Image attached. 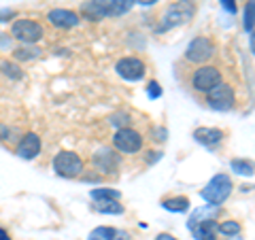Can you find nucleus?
I'll use <instances>...</instances> for the list:
<instances>
[{
  "label": "nucleus",
  "instance_id": "nucleus-1",
  "mask_svg": "<svg viewBox=\"0 0 255 240\" xmlns=\"http://www.w3.org/2000/svg\"><path fill=\"white\" fill-rule=\"evenodd\" d=\"M136 0H90L81 6V11L87 19L98 21L105 17H122L134 6Z\"/></svg>",
  "mask_w": 255,
  "mask_h": 240
},
{
  "label": "nucleus",
  "instance_id": "nucleus-2",
  "mask_svg": "<svg viewBox=\"0 0 255 240\" xmlns=\"http://www.w3.org/2000/svg\"><path fill=\"white\" fill-rule=\"evenodd\" d=\"M196 13V6L194 2H189V0H177V2H172L168 6V11L162 17V23H159V32H166L174 26H179V23H185L191 19V15Z\"/></svg>",
  "mask_w": 255,
  "mask_h": 240
},
{
  "label": "nucleus",
  "instance_id": "nucleus-3",
  "mask_svg": "<svg viewBox=\"0 0 255 240\" xmlns=\"http://www.w3.org/2000/svg\"><path fill=\"white\" fill-rule=\"evenodd\" d=\"M230 194H232V179H230L228 174H217V177H213L209 181V185L202 189V198L213 206L223 204L230 198Z\"/></svg>",
  "mask_w": 255,
  "mask_h": 240
},
{
  "label": "nucleus",
  "instance_id": "nucleus-4",
  "mask_svg": "<svg viewBox=\"0 0 255 240\" xmlns=\"http://www.w3.org/2000/svg\"><path fill=\"white\" fill-rule=\"evenodd\" d=\"M11 36L23 45H34L45 36V30L34 19H15L11 26Z\"/></svg>",
  "mask_w": 255,
  "mask_h": 240
},
{
  "label": "nucleus",
  "instance_id": "nucleus-5",
  "mask_svg": "<svg viewBox=\"0 0 255 240\" xmlns=\"http://www.w3.org/2000/svg\"><path fill=\"white\" fill-rule=\"evenodd\" d=\"M53 170L60 174V177H79L83 172V159L81 155L73 153V151H60L58 155L53 157Z\"/></svg>",
  "mask_w": 255,
  "mask_h": 240
},
{
  "label": "nucleus",
  "instance_id": "nucleus-6",
  "mask_svg": "<svg viewBox=\"0 0 255 240\" xmlns=\"http://www.w3.org/2000/svg\"><path fill=\"white\" fill-rule=\"evenodd\" d=\"M113 142L115 147L122 151V153H138V151L142 149V136L132 130V127H119V130L115 132L113 136Z\"/></svg>",
  "mask_w": 255,
  "mask_h": 240
},
{
  "label": "nucleus",
  "instance_id": "nucleus-7",
  "mask_svg": "<svg viewBox=\"0 0 255 240\" xmlns=\"http://www.w3.org/2000/svg\"><path fill=\"white\" fill-rule=\"evenodd\" d=\"M221 83V73H219V68H215V66H202V68H198L194 77H191V85H194V90L196 92H204V94H209L213 87H217Z\"/></svg>",
  "mask_w": 255,
  "mask_h": 240
},
{
  "label": "nucleus",
  "instance_id": "nucleus-8",
  "mask_svg": "<svg viewBox=\"0 0 255 240\" xmlns=\"http://www.w3.org/2000/svg\"><path fill=\"white\" fill-rule=\"evenodd\" d=\"M213 53H215V43L211 41V38H206V36H198L187 45L185 60L194 62V64H202V62L209 60Z\"/></svg>",
  "mask_w": 255,
  "mask_h": 240
},
{
  "label": "nucleus",
  "instance_id": "nucleus-9",
  "mask_svg": "<svg viewBox=\"0 0 255 240\" xmlns=\"http://www.w3.org/2000/svg\"><path fill=\"white\" fill-rule=\"evenodd\" d=\"M206 102L215 111H230L234 107V90L226 83H219L206 94Z\"/></svg>",
  "mask_w": 255,
  "mask_h": 240
},
{
  "label": "nucleus",
  "instance_id": "nucleus-10",
  "mask_svg": "<svg viewBox=\"0 0 255 240\" xmlns=\"http://www.w3.org/2000/svg\"><path fill=\"white\" fill-rule=\"evenodd\" d=\"M115 70L126 81H140L145 77V64L138 58H122L115 64Z\"/></svg>",
  "mask_w": 255,
  "mask_h": 240
},
{
  "label": "nucleus",
  "instance_id": "nucleus-11",
  "mask_svg": "<svg viewBox=\"0 0 255 240\" xmlns=\"http://www.w3.org/2000/svg\"><path fill=\"white\" fill-rule=\"evenodd\" d=\"M41 147H43V142L38 138V134L28 132V134L21 136V140H19V145L15 151H17V155L21 159H34L38 153H41Z\"/></svg>",
  "mask_w": 255,
  "mask_h": 240
},
{
  "label": "nucleus",
  "instance_id": "nucleus-12",
  "mask_svg": "<svg viewBox=\"0 0 255 240\" xmlns=\"http://www.w3.org/2000/svg\"><path fill=\"white\" fill-rule=\"evenodd\" d=\"M47 19H49L51 26L55 28H75L79 26V21H81V17L75 13V11H68V9H51L49 13H47Z\"/></svg>",
  "mask_w": 255,
  "mask_h": 240
},
{
  "label": "nucleus",
  "instance_id": "nucleus-13",
  "mask_svg": "<svg viewBox=\"0 0 255 240\" xmlns=\"http://www.w3.org/2000/svg\"><path fill=\"white\" fill-rule=\"evenodd\" d=\"M92 162H94V166H98L102 172H115L119 166V155L109 149H102L92 157Z\"/></svg>",
  "mask_w": 255,
  "mask_h": 240
},
{
  "label": "nucleus",
  "instance_id": "nucleus-14",
  "mask_svg": "<svg viewBox=\"0 0 255 240\" xmlns=\"http://www.w3.org/2000/svg\"><path fill=\"white\" fill-rule=\"evenodd\" d=\"M194 138H196V142H200L204 147H215L223 140V132L219 127H198L194 132Z\"/></svg>",
  "mask_w": 255,
  "mask_h": 240
},
{
  "label": "nucleus",
  "instance_id": "nucleus-15",
  "mask_svg": "<svg viewBox=\"0 0 255 240\" xmlns=\"http://www.w3.org/2000/svg\"><path fill=\"white\" fill-rule=\"evenodd\" d=\"M191 232H194L196 240H215V234H217V223H215L213 219L198 221L196 226L191 228Z\"/></svg>",
  "mask_w": 255,
  "mask_h": 240
},
{
  "label": "nucleus",
  "instance_id": "nucleus-16",
  "mask_svg": "<svg viewBox=\"0 0 255 240\" xmlns=\"http://www.w3.org/2000/svg\"><path fill=\"white\" fill-rule=\"evenodd\" d=\"M38 53H41V51H38L36 47H32V45H21V47H17V49L13 51V58L19 60V62H30V60H36Z\"/></svg>",
  "mask_w": 255,
  "mask_h": 240
},
{
  "label": "nucleus",
  "instance_id": "nucleus-17",
  "mask_svg": "<svg viewBox=\"0 0 255 240\" xmlns=\"http://www.w3.org/2000/svg\"><path fill=\"white\" fill-rule=\"evenodd\" d=\"M162 206L170 213H185L189 209V200L187 198H168L162 202Z\"/></svg>",
  "mask_w": 255,
  "mask_h": 240
},
{
  "label": "nucleus",
  "instance_id": "nucleus-18",
  "mask_svg": "<svg viewBox=\"0 0 255 240\" xmlns=\"http://www.w3.org/2000/svg\"><path fill=\"white\" fill-rule=\"evenodd\" d=\"M96 211H98V213H105V215H109V213L122 215V213H124V206L119 204V200H100L98 206H96Z\"/></svg>",
  "mask_w": 255,
  "mask_h": 240
},
{
  "label": "nucleus",
  "instance_id": "nucleus-19",
  "mask_svg": "<svg viewBox=\"0 0 255 240\" xmlns=\"http://www.w3.org/2000/svg\"><path fill=\"white\" fill-rule=\"evenodd\" d=\"M117 232L113 228H96L90 232V236H87V240H115Z\"/></svg>",
  "mask_w": 255,
  "mask_h": 240
},
{
  "label": "nucleus",
  "instance_id": "nucleus-20",
  "mask_svg": "<svg viewBox=\"0 0 255 240\" xmlns=\"http://www.w3.org/2000/svg\"><path fill=\"white\" fill-rule=\"evenodd\" d=\"M232 170L243 174V177H253L255 174V166L251 162H247V159H234L232 162Z\"/></svg>",
  "mask_w": 255,
  "mask_h": 240
},
{
  "label": "nucleus",
  "instance_id": "nucleus-21",
  "mask_svg": "<svg viewBox=\"0 0 255 240\" xmlns=\"http://www.w3.org/2000/svg\"><path fill=\"white\" fill-rule=\"evenodd\" d=\"M92 198L96 200V202H100V200H119V191L117 189H109V187L92 189Z\"/></svg>",
  "mask_w": 255,
  "mask_h": 240
},
{
  "label": "nucleus",
  "instance_id": "nucleus-22",
  "mask_svg": "<svg viewBox=\"0 0 255 240\" xmlns=\"http://www.w3.org/2000/svg\"><path fill=\"white\" fill-rule=\"evenodd\" d=\"M245 30H253L255 28V0H249L245 6V19H243Z\"/></svg>",
  "mask_w": 255,
  "mask_h": 240
},
{
  "label": "nucleus",
  "instance_id": "nucleus-23",
  "mask_svg": "<svg viewBox=\"0 0 255 240\" xmlns=\"http://www.w3.org/2000/svg\"><path fill=\"white\" fill-rule=\"evenodd\" d=\"M0 70H2V75H6L9 79H21L23 73L19 70V66H15V64H9V62H2L0 64Z\"/></svg>",
  "mask_w": 255,
  "mask_h": 240
},
{
  "label": "nucleus",
  "instance_id": "nucleus-24",
  "mask_svg": "<svg viewBox=\"0 0 255 240\" xmlns=\"http://www.w3.org/2000/svg\"><path fill=\"white\" fill-rule=\"evenodd\" d=\"M217 230L221 232V234H226V236H236L238 232H241V226H238L236 221H223L217 226Z\"/></svg>",
  "mask_w": 255,
  "mask_h": 240
},
{
  "label": "nucleus",
  "instance_id": "nucleus-25",
  "mask_svg": "<svg viewBox=\"0 0 255 240\" xmlns=\"http://www.w3.org/2000/svg\"><path fill=\"white\" fill-rule=\"evenodd\" d=\"M147 94H149V98H159L162 96V87H159L157 81H151L147 87Z\"/></svg>",
  "mask_w": 255,
  "mask_h": 240
},
{
  "label": "nucleus",
  "instance_id": "nucleus-26",
  "mask_svg": "<svg viewBox=\"0 0 255 240\" xmlns=\"http://www.w3.org/2000/svg\"><path fill=\"white\" fill-rule=\"evenodd\" d=\"M221 2V6L226 11H230V13H236V0H219Z\"/></svg>",
  "mask_w": 255,
  "mask_h": 240
},
{
  "label": "nucleus",
  "instance_id": "nucleus-27",
  "mask_svg": "<svg viewBox=\"0 0 255 240\" xmlns=\"http://www.w3.org/2000/svg\"><path fill=\"white\" fill-rule=\"evenodd\" d=\"M9 134H11V130H9V127L0 123V140H9Z\"/></svg>",
  "mask_w": 255,
  "mask_h": 240
},
{
  "label": "nucleus",
  "instance_id": "nucleus-28",
  "mask_svg": "<svg viewBox=\"0 0 255 240\" xmlns=\"http://www.w3.org/2000/svg\"><path fill=\"white\" fill-rule=\"evenodd\" d=\"M13 15H15V13H13L11 9H4L2 13H0V21H4V17H13Z\"/></svg>",
  "mask_w": 255,
  "mask_h": 240
},
{
  "label": "nucleus",
  "instance_id": "nucleus-29",
  "mask_svg": "<svg viewBox=\"0 0 255 240\" xmlns=\"http://www.w3.org/2000/svg\"><path fill=\"white\" fill-rule=\"evenodd\" d=\"M249 45H251V51L255 53V30H251V38H249Z\"/></svg>",
  "mask_w": 255,
  "mask_h": 240
},
{
  "label": "nucleus",
  "instance_id": "nucleus-30",
  "mask_svg": "<svg viewBox=\"0 0 255 240\" xmlns=\"http://www.w3.org/2000/svg\"><path fill=\"white\" fill-rule=\"evenodd\" d=\"M155 240H177V238H174V236H170V234H159Z\"/></svg>",
  "mask_w": 255,
  "mask_h": 240
},
{
  "label": "nucleus",
  "instance_id": "nucleus-31",
  "mask_svg": "<svg viewBox=\"0 0 255 240\" xmlns=\"http://www.w3.org/2000/svg\"><path fill=\"white\" fill-rule=\"evenodd\" d=\"M0 240H11V236L6 234V232H4L2 228H0Z\"/></svg>",
  "mask_w": 255,
  "mask_h": 240
},
{
  "label": "nucleus",
  "instance_id": "nucleus-32",
  "mask_svg": "<svg viewBox=\"0 0 255 240\" xmlns=\"http://www.w3.org/2000/svg\"><path fill=\"white\" fill-rule=\"evenodd\" d=\"M157 0H140V4H145V6H151V4H155Z\"/></svg>",
  "mask_w": 255,
  "mask_h": 240
}]
</instances>
